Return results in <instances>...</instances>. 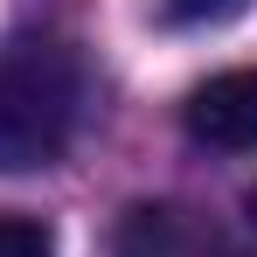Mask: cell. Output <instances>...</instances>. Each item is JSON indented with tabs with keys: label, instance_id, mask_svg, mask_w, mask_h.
Listing matches in <instances>:
<instances>
[{
	"label": "cell",
	"instance_id": "cell-1",
	"mask_svg": "<svg viewBox=\"0 0 257 257\" xmlns=\"http://www.w3.org/2000/svg\"><path fill=\"white\" fill-rule=\"evenodd\" d=\"M84 125V56L28 28L0 49V174H35L70 153Z\"/></svg>",
	"mask_w": 257,
	"mask_h": 257
},
{
	"label": "cell",
	"instance_id": "cell-2",
	"mask_svg": "<svg viewBox=\"0 0 257 257\" xmlns=\"http://www.w3.org/2000/svg\"><path fill=\"white\" fill-rule=\"evenodd\" d=\"M118 257H250L229 222L195 202H139L118 222Z\"/></svg>",
	"mask_w": 257,
	"mask_h": 257
},
{
	"label": "cell",
	"instance_id": "cell-3",
	"mask_svg": "<svg viewBox=\"0 0 257 257\" xmlns=\"http://www.w3.org/2000/svg\"><path fill=\"white\" fill-rule=\"evenodd\" d=\"M181 125H188L195 146L257 153V70H222L209 84H195L188 104H181Z\"/></svg>",
	"mask_w": 257,
	"mask_h": 257
},
{
	"label": "cell",
	"instance_id": "cell-4",
	"mask_svg": "<svg viewBox=\"0 0 257 257\" xmlns=\"http://www.w3.org/2000/svg\"><path fill=\"white\" fill-rule=\"evenodd\" d=\"M0 257H56V236H49V222L35 215H0Z\"/></svg>",
	"mask_w": 257,
	"mask_h": 257
},
{
	"label": "cell",
	"instance_id": "cell-5",
	"mask_svg": "<svg viewBox=\"0 0 257 257\" xmlns=\"http://www.w3.org/2000/svg\"><path fill=\"white\" fill-rule=\"evenodd\" d=\"M167 7V21H181V28H222V21H236L250 0H160Z\"/></svg>",
	"mask_w": 257,
	"mask_h": 257
}]
</instances>
